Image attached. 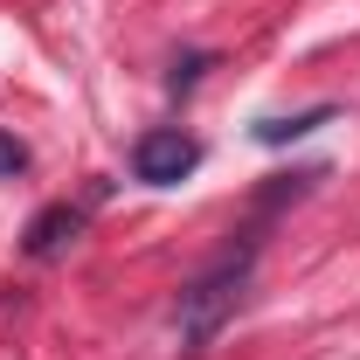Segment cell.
Segmentation results:
<instances>
[{"mask_svg":"<svg viewBox=\"0 0 360 360\" xmlns=\"http://www.w3.org/2000/svg\"><path fill=\"white\" fill-rule=\"evenodd\" d=\"M21 167H28V146H21L14 132H0V180H14Z\"/></svg>","mask_w":360,"mask_h":360,"instance_id":"5b68a950","label":"cell"},{"mask_svg":"<svg viewBox=\"0 0 360 360\" xmlns=\"http://www.w3.org/2000/svg\"><path fill=\"white\" fill-rule=\"evenodd\" d=\"M340 111L333 104H312V111H291V118H257V146H291V139L319 132V125H333Z\"/></svg>","mask_w":360,"mask_h":360,"instance_id":"277c9868","label":"cell"},{"mask_svg":"<svg viewBox=\"0 0 360 360\" xmlns=\"http://www.w3.org/2000/svg\"><path fill=\"white\" fill-rule=\"evenodd\" d=\"M243 284H250V250H236V257H222L215 270H201V277L180 291V305H174L180 340H187V347H208V340L229 326L236 298H243Z\"/></svg>","mask_w":360,"mask_h":360,"instance_id":"6da1fadb","label":"cell"},{"mask_svg":"<svg viewBox=\"0 0 360 360\" xmlns=\"http://www.w3.org/2000/svg\"><path fill=\"white\" fill-rule=\"evenodd\" d=\"M77 229H84V215H77V208H70V201H56V208H42V215H35V222H28V236H21V250H28V257H63V250H70V243H77Z\"/></svg>","mask_w":360,"mask_h":360,"instance_id":"3957f363","label":"cell"},{"mask_svg":"<svg viewBox=\"0 0 360 360\" xmlns=\"http://www.w3.org/2000/svg\"><path fill=\"white\" fill-rule=\"evenodd\" d=\"M194 167H201V146L180 132V125L139 132V146H132V174L146 180V187H174V180H187Z\"/></svg>","mask_w":360,"mask_h":360,"instance_id":"7a4b0ae2","label":"cell"},{"mask_svg":"<svg viewBox=\"0 0 360 360\" xmlns=\"http://www.w3.org/2000/svg\"><path fill=\"white\" fill-rule=\"evenodd\" d=\"M208 63H215V56H180V63H174V90H187L201 70H208Z\"/></svg>","mask_w":360,"mask_h":360,"instance_id":"8992f818","label":"cell"}]
</instances>
